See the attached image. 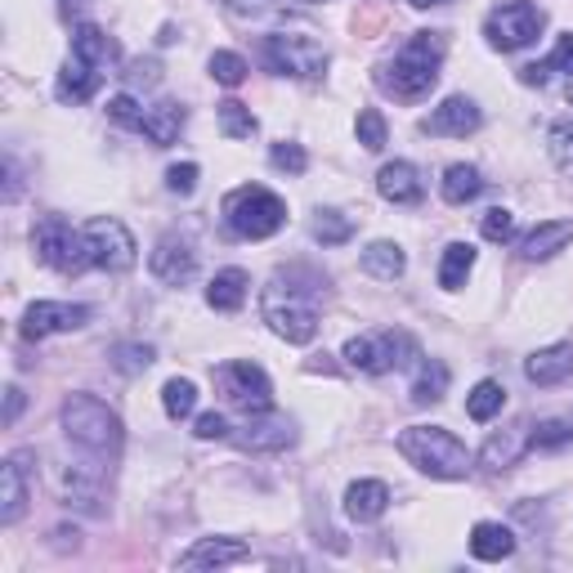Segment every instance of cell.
<instances>
[{
    "instance_id": "1",
    "label": "cell",
    "mask_w": 573,
    "mask_h": 573,
    "mask_svg": "<svg viewBox=\"0 0 573 573\" xmlns=\"http://www.w3.org/2000/svg\"><path fill=\"white\" fill-rule=\"evenodd\" d=\"M318 296H323V278L310 269H278L264 292H260V314L273 336L286 345H305L318 332Z\"/></svg>"
},
{
    "instance_id": "2",
    "label": "cell",
    "mask_w": 573,
    "mask_h": 573,
    "mask_svg": "<svg viewBox=\"0 0 573 573\" xmlns=\"http://www.w3.org/2000/svg\"><path fill=\"white\" fill-rule=\"evenodd\" d=\"M58 425H63V435H67V444L77 448V453H90V457H99V462H117L121 457V448H126V425H121V417L104 403V399H95V394H67L63 399V408H58Z\"/></svg>"
},
{
    "instance_id": "3",
    "label": "cell",
    "mask_w": 573,
    "mask_h": 573,
    "mask_svg": "<svg viewBox=\"0 0 573 573\" xmlns=\"http://www.w3.org/2000/svg\"><path fill=\"white\" fill-rule=\"evenodd\" d=\"M448 41L444 32H417L386 67H381V90H390L394 99H425L440 82Z\"/></svg>"
},
{
    "instance_id": "4",
    "label": "cell",
    "mask_w": 573,
    "mask_h": 573,
    "mask_svg": "<svg viewBox=\"0 0 573 573\" xmlns=\"http://www.w3.org/2000/svg\"><path fill=\"white\" fill-rule=\"evenodd\" d=\"M399 453L430 479H466L475 457L444 425H408L399 435Z\"/></svg>"
},
{
    "instance_id": "5",
    "label": "cell",
    "mask_w": 573,
    "mask_h": 573,
    "mask_svg": "<svg viewBox=\"0 0 573 573\" xmlns=\"http://www.w3.org/2000/svg\"><path fill=\"white\" fill-rule=\"evenodd\" d=\"M417 358H421V345L408 332H399V327H377V332H364V336L345 340V364L354 372H368V377H386V372L412 368Z\"/></svg>"
},
{
    "instance_id": "6",
    "label": "cell",
    "mask_w": 573,
    "mask_h": 573,
    "mask_svg": "<svg viewBox=\"0 0 573 573\" xmlns=\"http://www.w3.org/2000/svg\"><path fill=\"white\" fill-rule=\"evenodd\" d=\"M225 225L234 238H247V242L273 238L286 225V202L269 193L264 184H242L225 197Z\"/></svg>"
},
{
    "instance_id": "7",
    "label": "cell",
    "mask_w": 573,
    "mask_h": 573,
    "mask_svg": "<svg viewBox=\"0 0 573 573\" xmlns=\"http://www.w3.org/2000/svg\"><path fill=\"white\" fill-rule=\"evenodd\" d=\"M260 54H264L269 72H278V77H296V82H318L327 72V63H332V54L314 36H301V32L264 36Z\"/></svg>"
},
{
    "instance_id": "8",
    "label": "cell",
    "mask_w": 573,
    "mask_h": 573,
    "mask_svg": "<svg viewBox=\"0 0 573 573\" xmlns=\"http://www.w3.org/2000/svg\"><path fill=\"white\" fill-rule=\"evenodd\" d=\"M547 28V14L533 6V0H507L497 6L488 19H484V36L493 50L501 54H516V50H529Z\"/></svg>"
},
{
    "instance_id": "9",
    "label": "cell",
    "mask_w": 573,
    "mask_h": 573,
    "mask_svg": "<svg viewBox=\"0 0 573 573\" xmlns=\"http://www.w3.org/2000/svg\"><path fill=\"white\" fill-rule=\"evenodd\" d=\"M32 247L36 256L58 269V273H82V269H95L90 264V247H86V234L72 229L67 220H58V215H45V220L32 229Z\"/></svg>"
},
{
    "instance_id": "10",
    "label": "cell",
    "mask_w": 573,
    "mask_h": 573,
    "mask_svg": "<svg viewBox=\"0 0 573 573\" xmlns=\"http://www.w3.org/2000/svg\"><path fill=\"white\" fill-rule=\"evenodd\" d=\"M215 390L225 394L229 408H238V412H247V417L273 408V386H269L264 368H260V364H247V358L215 368Z\"/></svg>"
},
{
    "instance_id": "11",
    "label": "cell",
    "mask_w": 573,
    "mask_h": 573,
    "mask_svg": "<svg viewBox=\"0 0 573 573\" xmlns=\"http://www.w3.org/2000/svg\"><path fill=\"white\" fill-rule=\"evenodd\" d=\"M86 234V247H90V264L104 269V273H126L134 269L139 260V247L130 238V229L121 220H112V215H95V220L82 229Z\"/></svg>"
},
{
    "instance_id": "12",
    "label": "cell",
    "mask_w": 573,
    "mask_h": 573,
    "mask_svg": "<svg viewBox=\"0 0 573 573\" xmlns=\"http://www.w3.org/2000/svg\"><path fill=\"white\" fill-rule=\"evenodd\" d=\"M108 462L82 453L77 462H67L58 475V493H63V507H77L86 516H104V484H108Z\"/></svg>"
},
{
    "instance_id": "13",
    "label": "cell",
    "mask_w": 573,
    "mask_h": 573,
    "mask_svg": "<svg viewBox=\"0 0 573 573\" xmlns=\"http://www.w3.org/2000/svg\"><path fill=\"white\" fill-rule=\"evenodd\" d=\"M32 448H14L0 466V529H14L28 511V497H32Z\"/></svg>"
},
{
    "instance_id": "14",
    "label": "cell",
    "mask_w": 573,
    "mask_h": 573,
    "mask_svg": "<svg viewBox=\"0 0 573 573\" xmlns=\"http://www.w3.org/2000/svg\"><path fill=\"white\" fill-rule=\"evenodd\" d=\"M234 444L247 448V453H282V448H292L296 444V421L292 417H282V412H256L247 417L238 430H234Z\"/></svg>"
},
{
    "instance_id": "15",
    "label": "cell",
    "mask_w": 573,
    "mask_h": 573,
    "mask_svg": "<svg viewBox=\"0 0 573 573\" xmlns=\"http://www.w3.org/2000/svg\"><path fill=\"white\" fill-rule=\"evenodd\" d=\"M90 323V305H72V301H36L23 314V336L28 340H45L58 332H77Z\"/></svg>"
},
{
    "instance_id": "16",
    "label": "cell",
    "mask_w": 573,
    "mask_h": 573,
    "mask_svg": "<svg viewBox=\"0 0 573 573\" xmlns=\"http://www.w3.org/2000/svg\"><path fill=\"white\" fill-rule=\"evenodd\" d=\"M533 448V421H511V425H501V430H493V435H488V444L479 448V466L484 471H493V475H501V471H511L525 453Z\"/></svg>"
},
{
    "instance_id": "17",
    "label": "cell",
    "mask_w": 573,
    "mask_h": 573,
    "mask_svg": "<svg viewBox=\"0 0 573 573\" xmlns=\"http://www.w3.org/2000/svg\"><path fill=\"white\" fill-rule=\"evenodd\" d=\"M479 126H484V112H479V104L466 99V95L444 99L435 112H430V117L421 121L425 134H440V139H466V134H475Z\"/></svg>"
},
{
    "instance_id": "18",
    "label": "cell",
    "mask_w": 573,
    "mask_h": 573,
    "mask_svg": "<svg viewBox=\"0 0 573 573\" xmlns=\"http://www.w3.org/2000/svg\"><path fill=\"white\" fill-rule=\"evenodd\" d=\"M149 269H153L158 282H166V286H184V282H193V273H197V251H193L180 234H166V238L153 247Z\"/></svg>"
},
{
    "instance_id": "19",
    "label": "cell",
    "mask_w": 573,
    "mask_h": 573,
    "mask_svg": "<svg viewBox=\"0 0 573 573\" xmlns=\"http://www.w3.org/2000/svg\"><path fill=\"white\" fill-rule=\"evenodd\" d=\"M99 86H104V67H95V63H86L77 54H67V63L58 67L54 95H58V104H86V99L99 95Z\"/></svg>"
},
{
    "instance_id": "20",
    "label": "cell",
    "mask_w": 573,
    "mask_h": 573,
    "mask_svg": "<svg viewBox=\"0 0 573 573\" xmlns=\"http://www.w3.org/2000/svg\"><path fill=\"white\" fill-rule=\"evenodd\" d=\"M247 555H251V547L238 538H197L180 555V569H225V564H238Z\"/></svg>"
},
{
    "instance_id": "21",
    "label": "cell",
    "mask_w": 573,
    "mask_h": 573,
    "mask_svg": "<svg viewBox=\"0 0 573 573\" xmlns=\"http://www.w3.org/2000/svg\"><path fill=\"white\" fill-rule=\"evenodd\" d=\"M525 377L533 386H542V390L569 381L573 377V345H542V349H533L525 358Z\"/></svg>"
},
{
    "instance_id": "22",
    "label": "cell",
    "mask_w": 573,
    "mask_h": 573,
    "mask_svg": "<svg viewBox=\"0 0 573 573\" xmlns=\"http://www.w3.org/2000/svg\"><path fill=\"white\" fill-rule=\"evenodd\" d=\"M377 193L394 206H417L425 197V184H421V171L412 162H386L377 171Z\"/></svg>"
},
{
    "instance_id": "23",
    "label": "cell",
    "mask_w": 573,
    "mask_h": 573,
    "mask_svg": "<svg viewBox=\"0 0 573 573\" xmlns=\"http://www.w3.org/2000/svg\"><path fill=\"white\" fill-rule=\"evenodd\" d=\"M390 511V488L381 479H354L345 488V516L358 520V525H372Z\"/></svg>"
},
{
    "instance_id": "24",
    "label": "cell",
    "mask_w": 573,
    "mask_h": 573,
    "mask_svg": "<svg viewBox=\"0 0 573 573\" xmlns=\"http://www.w3.org/2000/svg\"><path fill=\"white\" fill-rule=\"evenodd\" d=\"M180 130H184V104H153V108H143V117L134 126V134L158 143V149H171Z\"/></svg>"
},
{
    "instance_id": "25",
    "label": "cell",
    "mask_w": 573,
    "mask_h": 573,
    "mask_svg": "<svg viewBox=\"0 0 573 573\" xmlns=\"http://www.w3.org/2000/svg\"><path fill=\"white\" fill-rule=\"evenodd\" d=\"M573 242V220H542L520 238V256L525 260H551L555 251H564Z\"/></svg>"
},
{
    "instance_id": "26",
    "label": "cell",
    "mask_w": 573,
    "mask_h": 573,
    "mask_svg": "<svg viewBox=\"0 0 573 573\" xmlns=\"http://www.w3.org/2000/svg\"><path fill=\"white\" fill-rule=\"evenodd\" d=\"M247 286H251L247 269H220L210 278V286H206V305L215 314H238L242 301H247Z\"/></svg>"
},
{
    "instance_id": "27",
    "label": "cell",
    "mask_w": 573,
    "mask_h": 573,
    "mask_svg": "<svg viewBox=\"0 0 573 573\" xmlns=\"http://www.w3.org/2000/svg\"><path fill=\"white\" fill-rule=\"evenodd\" d=\"M511 551H516V533H511L507 525H493V520H484V525H475V529H471V555H475V560L497 564V560H507Z\"/></svg>"
},
{
    "instance_id": "28",
    "label": "cell",
    "mask_w": 573,
    "mask_h": 573,
    "mask_svg": "<svg viewBox=\"0 0 573 573\" xmlns=\"http://www.w3.org/2000/svg\"><path fill=\"white\" fill-rule=\"evenodd\" d=\"M72 54L86 58V63H95V67H112V63H117V41H112L104 28L82 23L77 32H72Z\"/></svg>"
},
{
    "instance_id": "29",
    "label": "cell",
    "mask_w": 573,
    "mask_h": 573,
    "mask_svg": "<svg viewBox=\"0 0 573 573\" xmlns=\"http://www.w3.org/2000/svg\"><path fill=\"white\" fill-rule=\"evenodd\" d=\"M448 394V364H440V358H425V364L417 368V381L408 390V399L417 408H430V403H440Z\"/></svg>"
},
{
    "instance_id": "30",
    "label": "cell",
    "mask_w": 573,
    "mask_h": 573,
    "mask_svg": "<svg viewBox=\"0 0 573 573\" xmlns=\"http://www.w3.org/2000/svg\"><path fill=\"white\" fill-rule=\"evenodd\" d=\"M364 269L372 273V278H381V282H394V278H403V269H408V256H403V247L399 242H368L364 247Z\"/></svg>"
},
{
    "instance_id": "31",
    "label": "cell",
    "mask_w": 573,
    "mask_h": 573,
    "mask_svg": "<svg viewBox=\"0 0 573 573\" xmlns=\"http://www.w3.org/2000/svg\"><path fill=\"white\" fill-rule=\"evenodd\" d=\"M471 269H475V247L471 242H453L444 251V260H440V286H444V292H462Z\"/></svg>"
},
{
    "instance_id": "32",
    "label": "cell",
    "mask_w": 573,
    "mask_h": 573,
    "mask_svg": "<svg viewBox=\"0 0 573 573\" xmlns=\"http://www.w3.org/2000/svg\"><path fill=\"white\" fill-rule=\"evenodd\" d=\"M479 188H484V180H479V171H475V166H466V162L448 166V171H444V184H440L444 202H453V206L475 202V197H479Z\"/></svg>"
},
{
    "instance_id": "33",
    "label": "cell",
    "mask_w": 573,
    "mask_h": 573,
    "mask_svg": "<svg viewBox=\"0 0 573 573\" xmlns=\"http://www.w3.org/2000/svg\"><path fill=\"white\" fill-rule=\"evenodd\" d=\"M501 408H507V386H501V381H479L466 394V417L471 421H493Z\"/></svg>"
},
{
    "instance_id": "34",
    "label": "cell",
    "mask_w": 573,
    "mask_h": 573,
    "mask_svg": "<svg viewBox=\"0 0 573 573\" xmlns=\"http://www.w3.org/2000/svg\"><path fill=\"white\" fill-rule=\"evenodd\" d=\"M551 72H569V77H573V36H560L555 50H551V58L525 67V72H520V82H525V86H547Z\"/></svg>"
},
{
    "instance_id": "35",
    "label": "cell",
    "mask_w": 573,
    "mask_h": 573,
    "mask_svg": "<svg viewBox=\"0 0 573 573\" xmlns=\"http://www.w3.org/2000/svg\"><path fill=\"white\" fill-rule=\"evenodd\" d=\"M314 238L323 242V247H345L349 238H354V220H349V215L345 210H318L314 215Z\"/></svg>"
},
{
    "instance_id": "36",
    "label": "cell",
    "mask_w": 573,
    "mask_h": 573,
    "mask_svg": "<svg viewBox=\"0 0 573 573\" xmlns=\"http://www.w3.org/2000/svg\"><path fill=\"white\" fill-rule=\"evenodd\" d=\"M112 368L121 372V377H134V372H143L158 358V349L153 345H139V340H121V345H112Z\"/></svg>"
},
{
    "instance_id": "37",
    "label": "cell",
    "mask_w": 573,
    "mask_h": 573,
    "mask_svg": "<svg viewBox=\"0 0 573 573\" xmlns=\"http://www.w3.org/2000/svg\"><path fill=\"white\" fill-rule=\"evenodd\" d=\"M220 130H225V139H251V134L260 130V121H256V112H251L247 104L225 99V104H220Z\"/></svg>"
},
{
    "instance_id": "38",
    "label": "cell",
    "mask_w": 573,
    "mask_h": 573,
    "mask_svg": "<svg viewBox=\"0 0 573 573\" xmlns=\"http://www.w3.org/2000/svg\"><path fill=\"white\" fill-rule=\"evenodd\" d=\"M162 408H166V417H171V421L193 417V408H197V386H193V381H184V377L166 381V386H162Z\"/></svg>"
},
{
    "instance_id": "39",
    "label": "cell",
    "mask_w": 573,
    "mask_h": 573,
    "mask_svg": "<svg viewBox=\"0 0 573 573\" xmlns=\"http://www.w3.org/2000/svg\"><path fill=\"white\" fill-rule=\"evenodd\" d=\"M247 58L242 54H234V50H215L210 54V77L220 82V86H229V90H238L242 82H247Z\"/></svg>"
},
{
    "instance_id": "40",
    "label": "cell",
    "mask_w": 573,
    "mask_h": 573,
    "mask_svg": "<svg viewBox=\"0 0 573 573\" xmlns=\"http://www.w3.org/2000/svg\"><path fill=\"white\" fill-rule=\"evenodd\" d=\"M547 153H551V162L573 180V121H555V126L547 130Z\"/></svg>"
},
{
    "instance_id": "41",
    "label": "cell",
    "mask_w": 573,
    "mask_h": 573,
    "mask_svg": "<svg viewBox=\"0 0 573 573\" xmlns=\"http://www.w3.org/2000/svg\"><path fill=\"white\" fill-rule=\"evenodd\" d=\"M564 444H573V421H569V412H564V417H542V421L533 425V448H564Z\"/></svg>"
},
{
    "instance_id": "42",
    "label": "cell",
    "mask_w": 573,
    "mask_h": 573,
    "mask_svg": "<svg viewBox=\"0 0 573 573\" xmlns=\"http://www.w3.org/2000/svg\"><path fill=\"white\" fill-rule=\"evenodd\" d=\"M354 134H358V143H364L368 153H381L386 149V117L377 108H364L358 121H354Z\"/></svg>"
},
{
    "instance_id": "43",
    "label": "cell",
    "mask_w": 573,
    "mask_h": 573,
    "mask_svg": "<svg viewBox=\"0 0 573 573\" xmlns=\"http://www.w3.org/2000/svg\"><path fill=\"white\" fill-rule=\"evenodd\" d=\"M479 234H484L488 242H511V238H516V215H511L507 206H493V210H484Z\"/></svg>"
},
{
    "instance_id": "44",
    "label": "cell",
    "mask_w": 573,
    "mask_h": 573,
    "mask_svg": "<svg viewBox=\"0 0 573 573\" xmlns=\"http://www.w3.org/2000/svg\"><path fill=\"white\" fill-rule=\"evenodd\" d=\"M269 162L278 166V171H286V175H305V166H310V153L301 149V143H273L269 149Z\"/></svg>"
},
{
    "instance_id": "45",
    "label": "cell",
    "mask_w": 573,
    "mask_h": 573,
    "mask_svg": "<svg viewBox=\"0 0 573 573\" xmlns=\"http://www.w3.org/2000/svg\"><path fill=\"white\" fill-rule=\"evenodd\" d=\"M108 117H112L117 126L134 130V126H139V117H143V104H139L134 95H117V99H108Z\"/></svg>"
},
{
    "instance_id": "46",
    "label": "cell",
    "mask_w": 573,
    "mask_h": 573,
    "mask_svg": "<svg viewBox=\"0 0 573 573\" xmlns=\"http://www.w3.org/2000/svg\"><path fill=\"white\" fill-rule=\"evenodd\" d=\"M197 175H202V171H197L193 162H180V166H171V171H166V188H171V193H180V197H188V193L197 188Z\"/></svg>"
},
{
    "instance_id": "47",
    "label": "cell",
    "mask_w": 573,
    "mask_h": 573,
    "mask_svg": "<svg viewBox=\"0 0 573 573\" xmlns=\"http://www.w3.org/2000/svg\"><path fill=\"white\" fill-rule=\"evenodd\" d=\"M193 435H197V440H225V435H229V421H225L220 412H202Z\"/></svg>"
},
{
    "instance_id": "48",
    "label": "cell",
    "mask_w": 573,
    "mask_h": 573,
    "mask_svg": "<svg viewBox=\"0 0 573 573\" xmlns=\"http://www.w3.org/2000/svg\"><path fill=\"white\" fill-rule=\"evenodd\" d=\"M23 403H28V399H23V390H19V386H10V390H6V425H14V421H19Z\"/></svg>"
},
{
    "instance_id": "49",
    "label": "cell",
    "mask_w": 573,
    "mask_h": 573,
    "mask_svg": "<svg viewBox=\"0 0 573 573\" xmlns=\"http://www.w3.org/2000/svg\"><path fill=\"white\" fill-rule=\"evenodd\" d=\"M225 6H229L234 14H264L269 0H225Z\"/></svg>"
},
{
    "instance_id": "50",
    "label": "cell",
    "mask_w": 573,
    "mask_h": 573,
    "mask_svg": "<svg viewBox=\"0 0 573 573\" xmlns=\"http://www.w3.org/2000/svg\"><path fill=\"white\" fill-rule=\"evenodd\" d=\"M412 10H440V6H448V0H408Z\"/></svg>"
},
{
    "instance_id": "51",
    "label": "cell",
    "mask_w": 573,
    "mask_h": 573,
    "mask_svg": "<svg viewBox=\"0 0 573 573\" xmlns=\"http://www.w3.org/2000/svg\"><path fill=\"white\" fill-rule=\"evenodd\" d=\"M564 95H569V104H573V77H569V86H564Z\"/></svg>"
},
{
    "instance_id": "52",
    "label": "cell",
    "mask_w": 573,
    "mask_h": 573,
    "mask_svg": "<svg viewBox=\"0 0 573 573\" xmlns=\"http://www.w3.org/2000/svg\"><path fill=\"white\" fill-rule=\"evenodd\" d=\"M305 6H318V0H305Z\"/></svg>"
},
{
    "instance_id": "53",
    "label": "cell",
    "mask_w": 573,
    "mask_h": 573,
    "mask_svg": "<svg viewBox=\"0 0 573 573\" xmlns=\"http://www.w3.org/2000/svg\"><path fill=\"white\" fill-rule=\"evenodd\" d=\"M569 421H573V412H569Z\"/></svg>"
},
{
    "instance_id": "54",
    "label": "cell",
    "mask_w": 573,
    "mask_h": 573,
    "mask_svg": "<svg viewBox=\"0 0 573 573\" xmlns=\"http://www.w3.org/2000/svg\"><path fill=\"white\" fill-rule=\"evenodd\" d=\"M72 6H77V0H72Z\"/></svg>"
}]
</instances>
